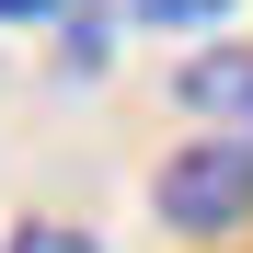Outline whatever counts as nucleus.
Wrapping results in <instances>:
<instances>
[{
  "mask_svg": "<svg viewBox=\"0 0 253 253\" xmlns=\"http://www.w3.org/2000/svg\"><path fill=\"white\" fill-rule=\"evenodd\" d=\"M196 92H230V115L253 126V58H219V69H196Z\"/></svg>",
  "mask_w": 253,
  "mask_h": 253,
  "instance_id": "obj_4",
  "label": "nucleus"
},
{
  "mask_svg": "<svg viewBox=\"0 0 253 253\" xmlns=\"http://www.w3.org/2000/svg\"><path fill=\"white\" fill-rule=\"evenodd\" d=\"M69 0H0V23H58Z\"/></svg>",
  "mask_w": 253,
  "mask_h": 253,
  "instance_id": "obj_5",
  "label": "nucleus"
},
{
  "mask_svg": "<svg viewBox=\"0 0 253 253\" xmlns=\"http://www.w3.org/2000/svg\"><path fill=\"white\" fill-rule=\"evenodd\" d=\"M0 253H104V242L81 230V219H23V230L0 242Z\"/></svg>",
  "mask_w": 253,
  "mask_h": 253,
  "instance_id": "obj_3",
  "label": "nucleus"
},
{
  "mask_svg": "<svg viewBox=\"0 0 253 253\" xmlns=\"http://www.w3.org/2000/svg\"><path fill=\"white\" fill-rule=\"evenodd\" d=\"M150 219L173 242H242L253 230V126H196L150 161Z\"/></svg>",
  "mask_w": 253,
  "mask_h": 253,
  "instance_id": "obj_1",
  "label": "nucleus"
},
{
  "mask_svg": "<svg viewBox=\"0 0 253 253\" xmlns=\"http://www.w3.org/2000/svg\"><path fill=\"white\" fill-rule=\"evenodd\" d=\"M126 12H138L150 35H207V23H230L242 0H126Z\"/></svg>",
  "mask_w": 253,
  "mask_h": 253,
  "instance_id": "obj_2",
  "label": "nucleus"
}]
</instances>
